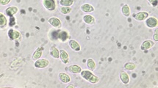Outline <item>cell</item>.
Wrapping results in <instances>:
<instances>
[{
	"instance_id": "1",
	"label": "cell",
	"mask_w": 158,
	"mask_h": 88,
	"mask_svg": "<svg viewBox=\"0 0 158 88\" xmlns=\"http://www.w3.org/2000/svg\"><path fill=\"white\" fill-rule=\"evenodd\" d=\"M80 75H81L82 78L84 79L86 81L89 82L91 84H97V83L99 82V79L98 76H96V75H94L92 73V71H91L90 70H84L83 71L82 70L81 73H80Z\"/></svg>"
},
{
	"instance_id": "2",
	"label": "cell",
	"mask_w": 158,
	"mask_h": 88,
	"mask_svg": "<svg viewBox=\"0 0 158 88\" xmlns=\"http://www.w3.org/2000/svg\"><path fill=\"white\" fill-rule=\"evenodd\" d=\"M8 38L13 41H21L22 38V34L19 31L13 29H10L7 32Z\"/></svg>"
},
{
	"instance_id": "3",
	"label": "cell",
	"mask_w": 158,
	"mask_h": 88,
	"mask_svg": "<svg viewBox=\"0 0 158 88\" xmlns=\"http://www.w3.org/2000/svg\"><path fill=\"white\" fill-rule=\"evenodd\" d=\"M43 5L49 11H54L57 8L56 0H43Z\"/></svg>"
},
{
	"instance_id": "4",
	"label": "cell",
	"mask_w": 158,
	"mask_h": 88,
	"mask_svg": "<svg viewBox=\"0 0 158 88\" xmlns=\"http://www.w3.org/2000/svg\"><path fill=\"white\" fill-rule=\"evenodd\" d=\"M70 36L67 31L66 30H59L58 35H57V40L63 43H66L68 40Z\"/></svg>"
},
{
	"instance_id": "5",
	"label": "cell",
	"mask_w": 158,
	"mask_h": 88,
	"mask_svg": "<svg viewBox=\"0 0 158 88\" xmlns=\"http://www.w3.org/2000/svg\"><path fill=\"white\" fill-rule=\"evenodd\" d=\"M145 24L148 28H155L158 25L157 19L154 17H148L146 19Z\"/></svg>"
},
{
	"instance_id": "6",
	"label": "cell",
	"mask_w": 158,
	"mask_h": 88,
	"mask_svg": "<svg viewBox=\"0 0 158 88\" xmlns=\"http://www.w3.org/2000/svg\"><path fill=\"white\" fill-rule=\"evenodd\" d=\"M49 65V62L46 59H38L34 63V66L36 68H45Z\"/></svg>"
},
{
	"instance_id": "7",
	"label": "cell",
	"mask_w": 158,
	"mask_h": 88,
	"mask_svg": "<svg viewBox=\"0 0 158 88\" xmlns=\"http://www.w3.org/2000/svg\"><path fill=\"white\" fill-rule=\"evenodd\" d=\"M48 22L55 29H60L62 27V22L57 17H51L48 20Z\"/></svg>"
},
{
	"instance_id": "8",
	"label": "cell",
	"mask_w": 158,
	"mask_h": 88,
	"mask_svg": "<svg viewBox=\"0 0 158 88\" xmlns=\"http://www.w3.org/2000/svg\"><path fill=\"white\" fill-rule=\"evenodd\" d=\"M149 17V13L146 11L138 12L134 15V19L138 22H143Z\"/></svg>"
},
{
	"instance_id": "9",
	"label": "cell",
	"mask_w": 158,
	"mask_h": 88,
	"mask_svg": "<svg viewBox=\"0 0 158 88\" xmlns=\"http://www.w3.org/2000/svg\"><path fill=\"white\" fill-rule=\"evenodd\" d=\"M44 50V48L43 47H38L36 51L33 53V56H32V60H34V61H36L38 59H40L41 57L42 54H43V51Z\"/></svg>"
},
{
	"instance_id": "10",
	"label": "cell",
	"mask_w": 158,
	"mask_h": 88,
	"mask_svg": "<svg viewBox=\"0 0 158 88\" xmlns=\"http://www.w3.org/2000/svg\"><path fill=\"white\" fill-rule=\"evenodd\" d=\"M60 58L62 63H64V64H68L69 63V56H68V54L66 50H60Z\"/></svg>"
},
{
	"instance_id": "11",
	"label": "cell",
	"mask_w": 158,
	"mask_h": 88,
	"mask_svg": "<svg viewBox=\"0 0 158 88\" xmlns=\"http://www.w3.org/2000/svg\"><path fill=\"white\" fill-rule=\"evenodd\" d=\"M18 10H19V9H18V7H16V6L9 7L5 10V14L10 18L13 17V16L18 13Z\"/></svg>"
},
{
	"instance_id": "12",
	"label": "cell",
	"mask_w": 158,
	"mask_h": 88,
	"mask_svg": "<svg viewBox=\"0 0 158 88\" xmlns=\"http://www.w3.org/2000/svg\"><path fill=\"white\" fill-rule=\"evenodd\" d=\"M68 45H69L70 48L74 51H80L81 50V46L78 42L76 41L75 40H70L68 41Z\"/></svg>"
},
{
	"instance_id": "13",
	"label": "cell",
	"mask_w": 158,
	"mask_h": 88,
	"mask_svg": "<svg viewBox=\"0 0 158 88\" xmlns=\"http://www.w3.org/2000/svg\"><path fill=\"white\" fill-rule=\"evenodd\" d=\"M154 45V42H153L151 40H146L141 44V50L144 51V50H148L150 49L151 48H152Z\"/></svg>"
},
{
	"instance_id": "14",
	"label": "cell",
	"mask_w": 158,
	"mask_h": 88,
	"mask_svg": "<svg viewBox=\"0 0 158 88\" xmlns=\"http://www.w3.org/2000/svg\"><path fill=\"white\" fill-rule=\"evenodd\" d=\"M120 79L124 84H128L130 83V76L125 71H121L119 74Z\"/></svg>"
},
{
	"instance_id": "15",
	"label": "cell",
	"mask_w": 158,
	"mask_h": 88,
	"mask_svg": "<svg viewBox=\"0 0 158 88\" xmlns=\"http://www.w3.org/2000/svg\"><path fill=\"white\" fill-rule=\"evenodd\" d=\"M67 70L70 73H71L73 74H80L82 71L81 67L77 66V65H71V66L68 67Z\"/></svg>"
},
{
	"instance_id": "16",
	"label": "cell",
	"mask_w": 158,
	"mask_h": 88,
	"mask_svg": "<svg viewBox=\"0 0 158 88\" xmlns=\"http://www.w3.org/2000/svg\"><path fill=\"white\" fill-rule=\"evenodd\" d=\"M58 77L60 81L63 83H69L71 82V77L66 73H60Z\"/></svg>"
},
{
	"instance_id": "17",
	"label": "cell",
	"mask_w": 158,
	"mask_h": 88,
	"mask_svg": "<svg viewBox=\"0 0 158 88\" xmlns=\"http://www.w3.org/2000/svg\"><path fill=\"white\" fill-rule=\"evenodd\" d=\"M80 9L84 13H93L94 11V7L90 4H83V5L80 7Z\"/></svg>"
},
{
	"instance_id": "18",
	"label": "cell",
	"mask_w": 158,
	"mask_h": 88,
	"mask_svg": "<svg viewBox=\"0 0 158 88\" xmlns=\"http://www.w3.org/2000/svg\"><path fill=\"white\" fill-rule=\"evenodd\" d=\"M7 26V20L2 13H0V28L1 30H4Z\"/></svg>"
},
{
	"instance_id": "19",
	"label": "cell",
	"mask_w": 158,
	"mask_h": 88,
	"mask_svg": "<svg viewBox=\"0 0 158 88\" xmlns=\"http://www.w3.org/2000/svg\"><path fill=\"white\" fill-rule=\"evenodd\" d=\"M83 21L88 25H93L95 23V18L91 15H86L83 16Z\"/></svg>"
},
{
	"instance_id": "20",
	"label": "cell",
	"mask_w": 158,
	"mask_h": 88,
	"mask_svg": "<svg viewBox=\"0 0 158 88\" xmlns=\"http://www.w3.org/2000/svg\"><path fill=\"white\" fill-rule=\"evenodd\" d=\"M50 55L54 59L60 58V51L55 46H51L50 48Z\"/></svg>"
},
{
	"instance_id": "21",
	"label": "cell",
	"mask_w": 158,
	"mask_h": 88,
	"mask_svg": "<svg viewBox=\"0 0 158 88\" xmlns=\"http://www.w3.org/2000/svg\"><path fill=\"white\" fill-rule=\"evenodd\" d=\"M121 13L127 18L130 16L131 12H130V8L128 4H124V5L122 6V7H121Z\"/></svg>"
},
{
	"instance_id": "22",
	"label": "cell",
	"mask_w": 158,
	"mask_h": 88,
	"mask_svg": "<svg viewBox=\"0 0 158 88\" xmlns=\"http://www.w3.org/2000/svg\"><path fill=\"white\" fill-rule=\"evenodd\" d=\"M87 67L91 71H93L96 68V64L93 59H88L87 60Z\"/></svg>"
},
{
	"instance_id": "23",
	"label": "cell",
	"mask_w": 158,
	"mask_h": 88,
	"mask_svg": "<svg viewBox=\"0 0 158 88\" xmlns=\"http://www.w3.org/2000/svg\"><path fill=\"white\" fill-rule=\"evenodd\" d=\"M58 31H59V29L52 30V31L50 32L49 37V38L51 39V40H57V35H58Z\"/></svg>"
},
{
	"instance_id": "24",
	"label": "cell",
	"mask_w": 158,
	"mask_h": 88,
	"mask_svg": "<svg viewBox=\"0 0 158 88\" xmlns=\"http://www.w3.org/2000/svg\"><path fill=\"white\" fill-rule=\"evenodd\" d=\"M74 2V0H60V4L62 7H71Z\"/></svg>"
},
{
	"instance_id": "25",
	"label": "cell",
	"mask_w": 158,
	"mask_h": 88,
	"mask_svg": "<svg viewBox=\"0 0 158 88\" xmlns=\"http://www.w3.org/2000/svg\"><path fill=\"white\" fill-rule=\"evenodd\" d=\"M124 68H125L127 71H133L136 69V65L133 63H127L124 66Z\"/></svg>"
},
{
	"instance_id": "26",
	"label": "cell",
	"mask_w": 158,
	"mask_h": 88,
	"mask_svg": "<svg viewBox=\"0 0 158 88\" xmlns=\"http://www.w3.org/2000/svg\"><path fill=\"white\" fill-rule=\"evenodd\" d=\"M72 10V9L71 8V7H62L60 8V11L62 14L67 15L68 13H70Z\"/></svg>"
},
{
	"instance_id": "27",
	"label": "cell",
	"mask_w": 158,
	"mask_h": 88,
	"mask_svg": "<svg viewBox=\"0 0 158 88\" xmlns=\"http://www.w3.org/2000/svg\"><path fill=\"white\" fill-rule=\"evenodd\" d=\"M16 24V19L13 17H10V21H9V26L10 27H13V26Z\"/></svg>"
},
{
	"instance_id": "28",
	"label": "cell",
	"mask_w": 158,
	"mask_h": 88,
	"mask_svg": "<svg viewBox=\"0 0 158 88\" xmlns=\"http://www.w3.org/2000/svg\"><path fill=\"white\" fill-rule=\"evenodd\" d=\"M153 38H154V40L155 42L158 41V30L156 29L154 32V35H153Z\"/></svg>"
},
{
	"instance_id": "29",
	"label": "cell",
	"mask_w": 158,
	"mask_h": 88,
	"mask_svg": "<svg viewBox=\"0 0 158 88\" xmlns=\"http://www.w3.org/2000/svg\"><path fill=\"white\" fill-rule=\"evenodd\" d=\"M158 0H148L149 2L151 4L152 7H157Z\"/></svg>"
},
{
	"instance_id": "30",
	"label": "cell",
	"mask_w": 158,
	"mask_h": 88,
	"mask_svg": "<svg viewBox=\"0 0 158 88\" xmlns=\"http://www.w3.org/2000/svg\"><path fill=\"white\" fill-rule=\"evenodd\" d=\"M11 1V0H0V2H1V5H7Z\"/></svg>"
},
{
	"instance_id": "31",
	"label": "cell",
	"mask_w": 158,
	"mask_h": 88,
	"mask_svg": "<svg viewBox=\"0 0 158 88\" xmlns=\"http://www.w3.org/2000/svg\"><path fill=\"white\" fill-rule=\"evenodd\" d=\"M69 87H73V88H74V85H71H71H68L67 88H69Z\"/></svg>"
}]
</instances>
